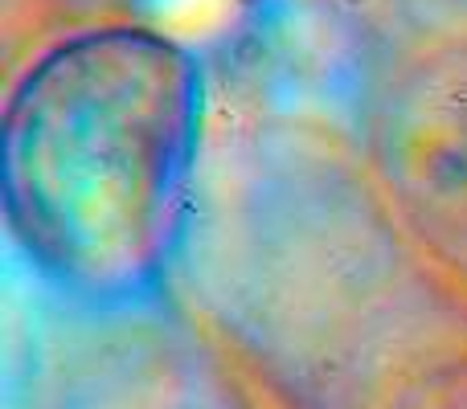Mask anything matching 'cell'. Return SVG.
<instances>
[{
  "instance_id": "obj_1",
  "label": "cell",
  "mask_w": 467,
  "mask_h": 409,
  "mask_svg": "<svg viewBox=\"0 0 467 409\" xmlns=\"http://www.w3.org/2000/svg\"><path fill=\"white\" fill-rule=\"evenodd\" d=\"M205 82L181 41L140 25L57 41L0 119V201L25 262L87 307L164 287L189 225Z\"/></svg>"
},
{
  "instance_id": "obj_2",
  "label": "cell",
  "mask_w": 467,
  "mask_h": 409,
  "mask_svg": "<svg viewBox=\"0 0 467 409\" xmlns=\"http://www.w3.org/2000/svg\"><path fill=\"white\" fill-rule=\"evenodd\" d=\"M402 409H467V385L455 381V385H435L427 394L410 397Z\"/></svg>"
}]
</instances>
